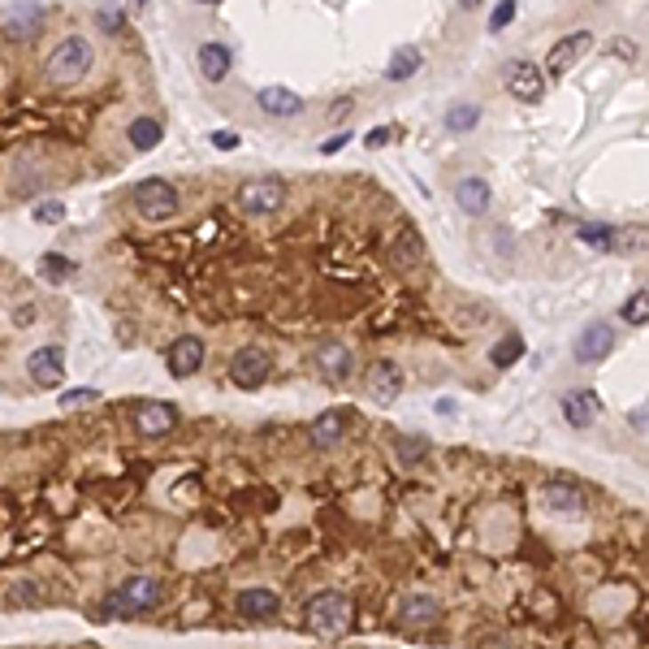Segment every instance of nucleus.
Instances as JSON below:
<instances>
[{
  "label": "nucleus",
  "instance_id": "obj_4",
  "mask_svg": "<svg viewBox=\"0 0 649 649\" xmlns=\"http://www.w3.org/2000/svg\"><path fill=\"white\" fill-rule=\"evenodd\" d=\"M134 212L143 217V221H169L173 212H178V187L173 182H164V178H143V182H134Z\"/></svg>",
  "mask_w": 649,
  "mask_h": 649
},
{
  "label": "nucleus",
  "instance_id": "obj_33",
  "mask_svg": "<svg viewBox=\"0 0 649 649\" xmlns=\"http://www.w3.org/2000/svg\"><path fill=\"white\" fill-rule=\"evenodd\" d=\"M100 389L96 386H78V389H61V407H78V403H96Z\"/></svg>",
  "mask_w": 649,
  "mask_h": 649
},
{
  "label": "nucleus",
  "instance_id": "obj_26",
  "mask_svg": "<svg viewBox=\"0 0 649 649\" xmlns=\"http://www.w3.org/2000/svg\"><path fill=\"white\" fill-rule=\"evenodd\" d=\"M593 412H597V403H593L589 394H567V398H563V416H567V424H576V429H589V424H593Z\"/></svg>",
  "mask_w": 649,
  "mask_h": 649
},
{
  "label": "nucleus",
  "instance_id": "obj_40",
  "mask_svg": "<svg viewBox=\"0 0 649 649\" xmlns=\"http://www.w3.org/2000/svg\"><path fill=\"white\" fill-rule=\"evenodd\" d=\"M389 139H394V130H389V126H377V130H368V134H364V143H368V148H386Z\"/></svg>",
  "mask_w": 649,
  "mask_h": 649
},
{
  "label": "nucleus",
  "instance_id": "obj_12",
  "mask_svg": "<svg viewBox=\"0 0 649 649\" xmlns=\"http://www.w3.org/2000/svg\"><path fill=\"white\" fill-rule=\"evenodd\" d=\"M507 92L516 100H537L546 92V69L533 61H516L507 65Z\"/></svg>",
  "mask_w": 649,
  "mask_h": 649
},
{
  "label": "nucleus",
  "instance_id": "obj_37",
  "mask_svg": "<svg viewBox=\"0 0 649 649\" xmlns=\"http://www.w3.org/2000/svg\"><path fill=\"white\" fill-rule=\"evenodd\" d=\"M394 446H398V454H403V459H407V463H416V459H421L424 451H429V446H424L421 437H398V442H394Z\"/></svg>",
  "mask_w": 649,
  "mask_h": 649
},
{
  "label": "nucleus",
  "instance_id": "obj_17",
  "mask_svg": "<svg viewBox=\"0 0 649 649\" xmlns=\"http://www.w3.org/2000/svg\"><path fill=\"white\" fill-rule=\"evenodd\" d=\"M195 61H199V74L208 78V83H221L229 74V65H234V52H229L226 44H217V39H208V44H199V52H195Z\"/></svg>",
  "mask_w": 649,
  "mask_h": 649
},
{
  "label": "nucleus",
  "instance_id": "obj_10",
  "mask_svg": "<svg viewBox=\"0 0 649 649\" xmlns=\"http://www.w3.org/2000/svg\"><path fill=\"white\" fill-rule=\"evenodd\" d=\"M615 351V329L606 321H589L576 338V359L581 364H602V359Z\"/></svg>",
  "mask_w": 649,
  "mask_h": 649
},
{
  "label": "nucleus",
  "instance_id": "obj_3",
  "mask_svg": "<svg viewBox=\"0 0 649 649\" xmlns=\"http://www.w3.org/2000/svg\"><path fill=\"white\" fill-rule=\"evenodd\" d=\"M303 623H308L312 637H342V632L351 628V597L324 589V593H316V597L303 606Z\"/></svg>",
  "mask_w": 649,
  "mask_h": 649
},
{
  "label": "nucleus",
  "instance_id": "obj_20",
  "mask_svg": "<svg viewBox=\"0 0 649 649\" xmlns=\"http://www.w3.org/2000/svg\"><path fill=\"white\" fill-rule=\"evenodd\" d=\"M541 502L550 511H584V489L572 481H546L541 485Z\"/></svg>",
  "mask_w": 649,
  "mask_h": 649
},
{
  "label": "nucleus",
  "instance_id": "obj_6",
  "mask_svg": "<svg viewBox=\"0 0 649 649\" xmlns=\"http://www.w3.org/2000/svg\"><path fill=\"white\" fill-rule=\"evenodd\" d=\"M268 373H273V356L264 351V347H243L238 356L229 359V381L238 389H256L268 381Z\"/></svg>",
  "mask_w": 649,
  "mask_h": 649
},
{
  "label": "nucleus",
  "instance_id": "obj_23",
  "mask_svg": "<svg viewBox=\"0 0 649 649\" xmlns=\"http://www.w3.org/2000/svg\"><path fill=\"white\" fill-rule=\"evenodd\" d=\"M126 139L134 143V152H152V148L164 139V126L156 122V117H134V122L126 126Z\"/></svg>",
  "mask_w": 649,
  "mask_h": 649
},
{
  "label": "nucleus",
  "instance_id": "obj_34",
  "mask_svg": "<svg viewBox=\"0 0 649 649\" xmlns=\"http://www.w3.org/2000/svg\"><path fill=\"white\" fill-rule=\"evenodd\" d=\"M69 268H74V264H69L65 256H57V252H48V256L39 260V273H48V277H65Z\"/></svg>",
  "mask_w": 649,
  "mask_h": 649
},
{
  "label": "nucleus",
  "instance_id": "obj_11",
  "mask_svg": "<svg viewBox=\"0 0 649 649\" xmlns=\"http://www.w3.org/2000/svg\"><path fill=\"white\" fill-rule=\"evenodd\" d=\"M351 368H356V356H351L342 342H324V347H316V373H321L329 386H342V381L351 377Z\"/></svg>",
  "mask_w": 649,
  "mask_h": 649
},
{
  "label": "nucleus",
  "instance_id": "obj_19",
  "mask_svg": "<svg viewBox=\"0 0 649 649\" xmlns=\"http://www.w3.org/2000/svg\"><path fill=\"white\" fill-rule=\"evenodd\" d=\"M256 104L264 108V113H268V117H282V122H286V117H294V113L303 108V100L294 96L291 87H260V92H256Z\"/></svg>",
  "mask_w": 649,
  "mask_h": 649
},
{
  "label": "nucleus",
  "instance_id": "obj_36",
  "mask_svg": "<svg viewBox=\"0 0 649 649\" xmlns=\"http://www.w3.org/2000/svg\"><path fill=\"white\" fill-rule=\"evenodd\" d=\"M126 22V9H96V27L100 31H117Z\"/></svg>",
  "mask_w": 649,
  "mask_h": 649
},
{
  "label": "nucleus",
  "instance_id": "obj_13",
  "mask_svg": "<svg viewBox=\"0 0 649 649\" xmlns=\"http://www.w3.org/2000/svg\"><path fill=\"white\" fill-rule=\"evenodd\" d=\"M398 619H403V628H433L442 619V602L433 593H407L398 606Z\"/></svg>",
  "mask_w": 649,
  "mask_h": 649
},
{
  "label": "nucleus",
  "instance_id": "obj_30",
  "mask_svg": "<svg viewBox=\"0 0 649 649\" xmlns=\"http://www.w3.org/2000/svg\"><path fill=\"white\" fill-rule=\"evenodd\" d=\"M619 316H623L628 324H645L649 321V286L632 294V299L623 303V312H619Z\"/></svg>",
  "mask_w": 649,
  "mask_h": 649
},
{
  "label": "nucleus",
  "instance_id": "obj_22",
  "mask_svg": "<svg viewBox=\"0 0 649 649\" xmlns=\"http://www.w3.org/2000/svg\"><path fill=\"white\" fill-rule=\"evenodd\" d=\"M389 260H394V268H416L424 260V243L416 229H403L398 238H394V247H389Z\"/></svg>",
  "mask_w": 649,
  "mask_h": 649
},
{
  "label": "nucleus",
  "instance_id": "obj_5",
  "mask_svg": "<svg viewBox=\"0 0 649 649\" xmlns=\"http://www.w3.org/2000/svg\"><path fill=\"white\" fill-rule=\"evenodd\" d=\"M286 204V182L282 178H247L238 187V208L247 217H268Z\"/></svg>",
  "mask_w": 649,
  "mask_h": 649
},
{
  "label": "nucleus",
  "instance_id": "obj_35",
  "mask_svg": "<svg viewBox=\"0 0 649 649\" xmlns=\"http://www.w3.org/2000/svg\"><path fill=\"white\" fill-rule=\"evenodd\" d=\"M511 18H516V4H511V0H498V4H493V13H489V31H502Z\"/></svg>",
  "mask_w": 649,
  "mask_h": 649
},
{
  "label": "nucleus",
  "instance_id": "obj_25",
  "mask_svg": "<svg viewBox=\"0 0 649 649\" xmlns=\"http://www.w3.org/2000/svg\"><path fill=\"white\" fill-rule=\"evenodd\" d=\"M576 238H581L589 252H615V226H602V221H584L576 229Z\"/></svg>",
  "mask_w": 649,
  "mask_h": 649
},
{
  "label": "nucleus",
  "instance_id": "obj_31",
  "mask_svg": "<svg viewBox=\"0 0 649 649\" xmlns=\"http://www.w3.org/2000/svg\"><path fill=\"white\" fill-rule=\"evenodd\" d=\"M39 22H44V9H18V13H9V18H4V27H9L13 35L35 31Z\"/></svg>",
  "mask_w": 649,
  "mask_h": 649
},
{
  "label": "nucleus",
  "instance_id": "obj_28",
  "mask_svg": "<svg viewBox=\"0 0 649 649\" xmlns=\"http://www.w3.org/2000/svg\"><path fill=\"white\" fill-rule=\"evenodd\" d=\"M489 359H493V368H511V364H519V359H524V338H519V333H507V338L489 351Z\"/></svg>",
  "mask_w": 649,
  "mask_h": 649
},
{
  "label": "nucleus",
  "instance_id": "obj_21",
  "mask_svg": "<svg viewBox=\"0 0 649 649\" xmlns=\"http://www.w3.org/2000/svg\"><path fill=\"white\" fill-rule=\"evenodd\" d=\"M308 442H312V451H333L342 442V416L338 412H321L312 421V429H308Z\"/></svg>",
  "mask_w": 649,
  "mask_h": 649
},
{
  "label": "nucleus",
  "instance_id": "obj_32",
  "mask_svg": "<svg viewBox=\"0 0 649 649\" xmlns=\"http://www.w3.org/2000/svg\"><path fill=\"white\" fill-rule=\"evenodd\" d=\"M35 221H39V226H61L65 204L61 199H39V204H35Z\"/></svg>",
  "mask_w": 649,
  "mask_h": 649
},
{
  "label": "nucleus",
  "instance_id": "obj_38",
  "mask_svg": "<svg viewBox=\"0 0 649 649\" xmlns=\"http://www.w3.org/2000/svg\"><path fill=\"white\" fill-rule=\"evenodd\" d=\"M212 148H221V152H234L238 148V130H212V139H208Z\"/></svg>",
  "mask_w": 649,
  "mask_h": 649
},
{
  "label": "nucleus",
  "instance_id": "obj_1",
  "mask_svg": "<svg viewBox=\"0 0 649 649\" xmlns=\"http://www.w3.org/2000/svg\"><path fill=\"white\" fill-rule=\"evenodd\" d=\"M164 597V584L156 576H130L122 581L108 597H104V606H100L96 615L100 619H134V615H148L156 602Z\"/></svg>",
  "mask_w": 649,
  "mask_h": 649
},
{
  "label": "nucleus",
  "instance_id": "obj_16",
  "mask_svg": "<svg viewBox=\"0 0 649 649\" xmlns=\"http://www.w3.org/2000/svg\"><path fill=\"white\" fill-rule=\"evenodd\" d=\"M27 373H31V381H39V386H57L65 377V351L61 347H39V351H31Z\"/></svg>",
  "mask_w": 649,
  "mask_h": 649
},
{
  "label": "nucleus",
  "instance_id": "obj_27",
  "mask_svg": "<svg viewBox=\"0 0 649 649\" xmlns=\"http://www.w3.org/2000/svg\"><path fill=\"white\" fill-rule=\"evenodd\" d=\"M645 247H649V229L645 226L615 229V252H623V256H637V252H645Z\"/></svg>",
  "mask_w": 649,
  "mask_h": 649
},
{
  "label": "nucleus",
  "instance_id": "obj_14",
  "mask_svg": "<svg viewBox=\"0 0 649 649\" xmlns=\"http://www.w3.org/2000/svg\"><path fill=\"white\" fill-rule=\"evenodd\" d=\"M234 611H238L243 619H273L277 611H282V597H277L273 589L256 584V589H243V593L234 597Z\"/></svg>",
  "mask_w": 649,
  "mask_h": 649
},
{
  "label": "nucleus",
  "instance_id": "obj_8",
  "mask_svg": "<svg viewBox=\"0 0 649 649\" xmlns=\"http://www.w3.org/2000/svg\"><path fill=\"white\" fill-rule=\"evenodd\" d=\"M589 44H593V35H589V31L563 35L550 52H546V78H563V74H567V69H572V65L589 52Z\"/></svg>",
  "mask_w": 649,
  "mask_h": 649
},
{
  "label": "nucleus",
  "instance_id": "obj_7",
  "mask_svg": "<svg viewBox=\"0 0 649 649\" xmlns=\"http://www.w3.org/2000/svg\"><path fill=\"white\" fill-rule=\"evenodd\" d=\"M173 424H178V407L173 403L148 398V403L134 407V433L139 437H164V433H173Z\"/></svg>",
  "mask_w": 649,
  "mask_h": 649
},
{
  "label": "nucleus",
  "instance_id": "obj_39",
  "mask_svg": "<svg viewBox=\"0 0 649 649\" xmlns=\"http://www.w3.org/2000/svg\"><path fill=\"white\" fill-rule=\"evenodd\" d=\"M13 324H18V329H31L35 324V303H18V308H13Z\"/></svg>",
  "mask_w": 649,
  "mask_h": 649
},
{
  "label": "nucleus",
  "instance_id": "obj_2",
  "mask_svg": "<svg viewBox=\"0 0 649 649\" xmlns=\"http://www.w3.org/2000/svg\"><path fill=\"white\" fill-rule=\"evenodd\" d=\"M92 39H83V35H65L61 44L48 52V61H44V74H48V83L52 87H74L87 69H92Z\"/></svg>",
  "mask_w": 649,
  "mask_h": 649
},
{
  "label": "nucleus",
  "instance_id": "obj_18",
  "mask_svg": "<svg viewBox=\"0 0 649 649\" xmlns=\"http://www.w3.org/2000/svg\"><path fill=\"white\" fill-rule=\"evenodd\" d=\"M454 204H459V212H468V217H481L489 208V182L485 178H459L454 182Z\"/></svg>",
  "mask_w": 649,
  "mask_h": 649
},
{
  "label": "nucleus",
  "instance_id": "obj_9",
  "mask_svg": "<svg viewBox=\"0 0 649 649\" xmlns=\"http://www.w3.org/2000/svg\"><path fill=\"white\" fill-rule=\"evenodd\" d=\"M204 359H208L204 342H199L195 333H182V338L169 342V351H164V368H169L173 377H191V373L204 368Z\"/></svg>",
  "mask_w": 649,
  "mask_h": 649
},
{
  "label": "nucleus",
  "instance_id": "obj_15",
  "mask_svg": "<svg viewBox=\"0 0 649 649\" xmlns=\"http://www.w3.org/2000/svg\"><path fill=\"white\" fill-rule=\"evenodd\" d=\"M364 381H368V394H373V403H381V407H386V403H394V398H398V389H403V373H398L389 359H377V364L368 368V377H364Z\"/></svg>",
  "mask_w": 649,
  "mask_h": 649
},
{
  "label": "nucleus",
  "instance_id": "obj_24",
  "mask_svg": "<svg viewBox=\"0 0 649 649\" xmlns=\"http://www.w3.org/2000/svg\"><path fill=\"white\" fill-rule=\"evenodd\" d=\"M421 61H424L421 48H412V44H407V48H394V57H389V65H386V78L389 83H407V78L421 69Z\"/></svg>",
  "mask_w": 649,
  "mask_h": 649
},
{
  "label": "nucleus",
  "instance_id": "obj_29",
  "mask_svg": "<svg viewBox=\"0 0 649 649\" xmlns=\"http://www.w3.org/2000/svg\"><path fill=\"white\" fill-rule=\"evenodd\" d=\"M477 122H481V108L477 104H454L451 113H446V130H454V134L477 130Z\"/></svg>",
  "mask_w": 649,
  "mask_h": 649
},
{
  "label": "nucleus",
  "instance_id": "obj_41",
  "mask_svg": "<svg viewBox=\"0 0 649 649\" xmlns=\"http://www.w3.org/2000/svg\"><path fill=\"white\" fill-rule=\"evenodd\" d=\"M347 139H351L347 130H338V134H329V139H324V143H321V152H324V156H333V152H338V148H342Z\"/></svg>",
  "mask_w": 649,
  "mask_h": 649
}]
</instances>
